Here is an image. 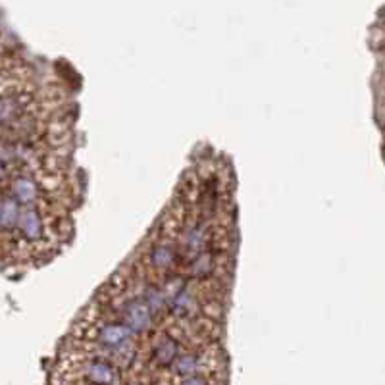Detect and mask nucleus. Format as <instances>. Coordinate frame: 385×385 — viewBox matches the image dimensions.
I'll list each match as a JSON object with an SVG mask.
<instances>
[]
</instances>
